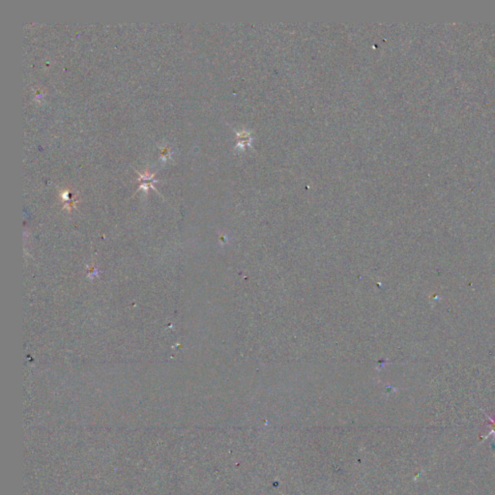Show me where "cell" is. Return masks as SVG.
<instances>
[{"label":"cell","mask_w":495,"mask_h":495,"mask_svg":"<svg viewBox=\"0 0 495 495\" xmlns=\"http://www.w3.org/2000/svg\"><path fill=\"white\" fill-rule=\"evenodd\" d=\"M488 419L490 420V422H491V425H490L491 430H490L489 433L487 434L486 438L490 437V436H494V438H495V419H492L490 417H488Z\"/></svg>","instance_id":"6da1fadb"}]
</instances>
